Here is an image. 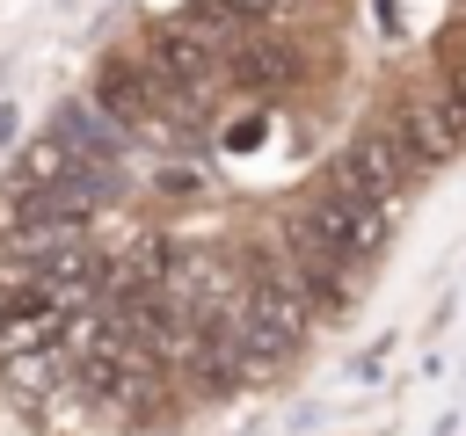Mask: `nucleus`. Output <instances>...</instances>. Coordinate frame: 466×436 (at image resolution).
<instances>
[{
  "mask_svg": "<svg viewBox=\"0 0 466 436\" xmlns=\"http://www.w3.org/2000/svg\"><path fill=\"white\" fill-rule=\"evenodd\" d=\"M7 138H15V109L0 102V145H7Z\"/></svg>",
  "mask_w": 466,
  "mask_h": 436,
  "instance_id": "f8f14e48",
  "label": "nucleus"
},
{
  "mask_svg": "<svg viewBox=\"0 0 466 436\" xmlns=\"http://www.w3.org/2000/svg\"><path fill=\"white\" fill-rule=\"evenodd\" d=\"M437 109H444L451 138L466 145V44H451V51H444V87H437Z\"/></svg>",
  "mask_w": 466,
  "mask_h": 436,
  "instance_id": "9d476101",
  "label": "nucleus"
},
{
  "mask_svg": "<svg viewBox=\"0 0 466 436\" xmlns=\"http://www.w3.org/2000/svg\"><path fill=\"white\" fill-rule=\"evenodd\" d=\"M146 65H153L167 87H204L211 65H218V44L197 36L189 22H153V29H146Z\"/></svg>",
  "mask_w": 466,
  "mask_h": 436,
  "instance_id": "0eeeda50",
  "label": "nucleus"
},
{
  "mask_svg": "<svg viewBox=\"0 0 466 436\" xmlns=\"http://www.w3.org/2000/svg\"><path fill=\"white\" fill-rule=\"evenodd\" d=\"M240 22H262V15H277V0H226Z\"/></svg>",
  "mask_w": 466,
  "mask_h": 436,
  "instance_id": "9b49d317",
  "label": "nucleus"
},
{
  "mask_svg": "<svg viewBox=\"0 0 466 436\" xmlns=\"http://www.w3.org/2000/svg\"><path fill=\"white\" fill-rule=\"evenodd\" d=\"M87 167H109V160H95L58 116H51V131L15 160V174H7V196H29V189H51V182H73V174H87Z\"/></svg>",
  "mask_w": 466,
  "mask_h": 436,
  "instance_id": "423d86ee",
  "label": "nucleus"
},
{
  "mask_svg": "<svg viewBox=\"0 0 466 436\" xmlns=\"http://www.w3.org/2000/svg\"><path fill=\"white\" fill-rule=\"evenodd\" d=\"M299 240H306V254L342 262V269H350V262H371V254L386 247V203H371V196L328 182L320 196H306V211H299Z\"/></svg>",
  "mask_w": 466,
  "mask_h": 436,
  "instance_id": "f03ea898",
  "label": "nucleus"
},
{
  "mask_svg": "<svg viewBox=\"0 0 466 436\" xmlns=\"http://www.w3.org/2000/svg\"><path fill=\"white\" fill-rule=\"evenodd\" d=\"M167 102H175V87H167L153 65L102 58V73H95V109H102L116 131H146V124H160V116H167Z\"/></svg>",
  "mask_w": 466,
  "mask_h": 436,
  "instance_id": "20e7f679",
  "label": "nucleus"
},
{
  "mask_svg": "<svg viewBox=\"0 0 466 436\" xmlns=\"http://www.w3.org/2000/svg\"><path fill=\"white\" fill-rule=\"evenodd\" d=\"M291 73H299V58H291L284 44H233V80H240V87L269 94V87H284Z\"/></svg>",
  "mask_w": 466,
  "mask_h": 436,
  "instance_id": "1a4fd4ad",
  "label": "nucleus"
},
{
  "mask_svg": "<svg viewBox=\"0 0 466 436\" xmlns=\"http://www.w3.org/2000/svg\"><path fill=\"white\" fill-rule=\"evenodd\" d=\"M306 320H313V305H306L299 276L262 269L255 283H240V305H233V356H240L248 371H269L277 356H291V349L306 342Z\"/></svg>",
  "mask_w": 466,
  "mask_h": 436,
  "instance_id": "f257e3e1",
  "label": "nucleus"
},
{
  "mask_svg": "<svg viewBox=\"0 0 466 436\" xmlns=\"http://www.w3.org/2000/svg\"><path fill=\"white\" fill-rule=\"evenodd\" d=\"M73 320H80V305H58V298L15 283L0 298V363H15V356H66Z\"/></svg>",
  "mask_w": 466,
  "mask_h": 436,
  "instance_id": "7ed1b4c3",
  "label": "nucleus"
},
{
  "mask_svg": "<svg viewBox=\"0 0 466 436\" xmlns=\"http://www.w3.org/2000/svg\"><path fill=\"white\" fill-rule=\"evenodd\" d=\"M386 138L400 145V160H408V167H437V160H451V153H459V138H451L444 109H400V124H393Z\"/></svg>",
  "mask_w": 466,
  "mask_h": 436,
  "instance_id": "6e6552de",
  "label": "nucleus"
},
{
  "mask_svg": "<svg viewBox=\"0 0 466 436\" xmlns=\"http://www.w3.org/2000/svg\"><path fill=\"white\" fill-rule=\"evenodd\" d=\"M400 174H408L400 145H393L386 131H364V138H350V145L335 153V174H328V182H342V189H357V196H371V203H393V196H400Z\"/></svg>",
  "mask_w": 466,
  "mask_h": 436,
  "instance_id": "39448f33",
  "label": "nucleus"
}]
</instances>
